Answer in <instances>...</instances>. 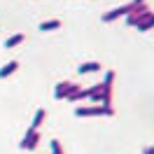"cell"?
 I'll return each instance as SVG.
<instances>
[{"instance_id": "1", "label": "cell", "mask_w": 154, "mask_h": 154, "mask_svg": "<svg viewBox=\"0 0 154 154\" xmlns=\"http://www.w3.org/2000/svg\"><path fill=\"white\" fill-rule=\"evenodd\" d=\"M75 115L77 117H100V115L112 117V115H115V110H112L110 105H79L75 110Z\"/></svg>"}, {"instance_id": "2", "label": "cell", "mask_w": 154, "mask_h": 154, "mask_svg": "<svg viewBox=\"0 0 154 154\" xmlns=\"http://www.w3.org/2000/svg\"><path fill=\"white\" fill-rule=\"evenodd\" d=\"M149 14H152V10H149L147 5H138V7L126 17V23H128V26H138V23H140L143 19H147Z\"/></svg>"}, {"instance_id": "3", "label": "cell", "mask_w": 154, "mask_h": 154, "mask_svg": "<svg viewBox=\"0 0 154 154\" xmlns=\"http://www.w3.org/2000/svg\"><path fill=\"white\" fill-rule=\"evenodd\" d=\"M133 10H135V5H133V2H126V5H122V7H115L112 12L103 14V21H105V23H110V21L119 19V17H128V14H131Z\"/></svg>"}, {"instance_id": "4", "label": "cell", "mask_w": 154, "mask_h": 154, "mask_svg": "<svg viewBox=\"0 0 154 154\" xmlns=\"http://www.w3.org/2000/svg\"><path fill=\"white\" fill-rule=\"evenodd\" d=\"M77 89H79V84H72V82H58L54 96H56V100H63V98H68L70 94H75Z\"/></svg>"}, {"instance_id": "5", "label": "cell", "mask_w": 154, "mask_h": 154, "mask_svg": "<svg viewBox=\"0 0 154 154\" xmlns=\"http://www.w3.org/2000/svg\"><path fill=\"white\" fill-rule=\"evenodd\" d=\"M38 143H40V133H38V131H26V135L21 138L19 147L30 152V149H35V147H38Z\"/></svg>"}, {"instance_id": "6", "label": "cell", "mask_w": 154, "mask_h": 154, "mask_svg": "<svg viewBox=\"0 0 154 154\" xmlns=\"http://www.w3.org/2000/svg\"><path fill=\"white\" fill-rule=\"evenodd\" d=\"M100 63H98V61H89V63H82V66L77 68V72H79V75H84V72H98V70H100Z\"/></svg>"}, {"instance_id": "7", "label": "cell", "mask_w": 154, "mask_h": 154, "mask_svg": "<svg viewBox=\"0 0 154 154\" xmlns=\"http://www.w3.org/2000/svg\"><path fill=\"white\" fill-rule=\"evenodd\" d=\"M19 68V61H10V63H5V66L0 68V79H5V77H10L14 70Z\"/></svg>"}, {"instance_id": "8", "label": "cell", "mask_w": 154, "mask_h": 154, "mask_svg": "<svg viewBox=\"0 0 154 154\" xmlns=\"http://www.w3.org/2000/svg\"><path fill=\"white\" fill-rule=\"evenodd\" d=\"M45 115H47L45 110H38V112H35V117H33V124H30L28 131H38L40 126H42V122H45Z\"/></svg>"}, {"instance_id": "9", "label": "cell", "mask_w": 154, "mask_h": 154, "mask_svg": "<svg viewBox=\"0 0 154 154\" xmlns=\"http://www.w3.org/2000/svg\"><path fill=\"white\" fill-rule=\"evenodd\" d=\"M56 28H61V21L58 19H49V21H42V23H40V30H45V33H47V30H56Z\"/></svg>"}, {"instance_id": "10", "label": "cell", "mask_w": 154, "mask_h": 154, "mask_svg": "<svg viewBox=\"0 0 154 154\" xmlns=\"http://www.w3.org/2000/svg\"><path fill=\"white\" fill-rule=\"evenodd\" d=\"M91 96V91H89V89H77L75 94H70V96H68V100H84V98H89Z\"/></svg>"}, {"instance_id": "11", "label": "cell", "mask_w": 154, "mask_h": 154, "mask_svg": "<svg viewBox=\"0 0 154 154\" xmlns=\"http://www.w3.org/2000/svg\"><path fill=\"white\" fill-rule=\"evenodd\" d=\"M21 42H23V35H21V33H17V35H12V38L5 40V47L12 49V47H17V45H21Z\"/></svg>"}, {"instance_id": "12", "label": "cell", "mask_w": 154, "mask_h": 154, "mask_svg": "<svg viewBox=\"0 0 154 154\" xmlns=\"http://www.w3.org/2000/svg\"><path fill=\"white\" fill-rule=\"evenodd\" d=\"M149 28H154V12L147 17V19H143L138 23V30H149Z\"/></svg>"}, {"instance_id": "13", "label": "cell", "mask_w": 154, "mask_h": 154, "mask_svg": "<svg viewBox=\"0 0 154 154\" xmlns=\"http://www.w3.org/2000/svg\"><path fill=\"white\" fill-rule=\"evenodd\" d=\"M51 154H66L61 147V140H51Z\"/></svg>"}, {"instance_id": "14", "label": "cell", "mask_w": 154, "mask_h": 154, "mask_svg": "<svg viewBox=\"0 0 154 154\" xmlns=\"http://www.w3.org/2000/svg\"><path fill=\"white\" fill-rule=\"evenodd\" d=\"M91 100H94V103H103V91H96V94H91Z\"/></svg>"}, {"instance_id": "15", "label": "cell", "mask_w": 154, "mask_h": 154, "mask_svg": "<svg viewBox=\"0 0 154 154\" xmlns=\"http://www.w3.org/2000/svg\"><path fill=\"white\" fill-rule=\"evenodd\" d=\"M143 154H154V147H145V149H143Z\"/></svg>"}, {"instance_id": "16", "label": "cell", "mask_w": 154, "mask_h": 154, "mask_svg": "<svg viewBox=\"0 0 154 154\" xmlns=\"http://www.w3.org/2000/svg\"><path fill=\"white\" fill-rule=\"evenodd\" d=\"M131 2H133L135 7H138V5H145V0H131Z\"/></svg>"}]
</instances>
